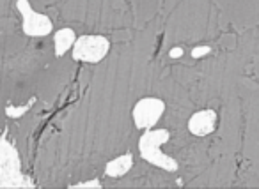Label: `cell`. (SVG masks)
<instances>
[{"instance_id": "5", "label": "cell", "mask_w": 259, "mask_h": 189, "mask_svg": "<svg viewBox=\"0 0 259 189\" xmlns=\"http://www.w3.org/2000/svg\"><path fill=\"white\" fill-rule=\"evenodd\" d=\"M130 166V157H119V159L112 161V163H108L107 166V173L112 175V177H117V175H122L126 170H128Z\"/></svg>"}, {"instance_id": "2", "label": "cell", "mask_w": 259, "mask_h": 189, "mask_svg": "<svg viewBox=\"0 0 259 189\" xmlns=\"http://www.w3.org/2000/svg\"><path fill=\"white\" fill-rule=\"evenodd\" d=\"M108 43L105 37L101 36H82L76 39L75 46H73V58L75 60L89 62V64H96L107 55Z\"/></svg>"}, {"instance_id": "1", "label": "cell", "mask_w": 259, "mask_h": 189, "mask_svg": "<svg viewBox=\"0 0 259 189\" xmlns=\"http://www.w3.org/2000/svg\"><path fill=\"white\" fill-rule=\"evenodd\" d=\"M16 9L22 13L23 32L30 37H43L54 30L52 20L47 15H39L30 8L29 0H16Z\"/></svg>"}, {"instance_id": "6", "label": "cell", "mask_w": 259, "mask_h": 189, "mask_svg": "<svg viewBox=\"0 0 259 189\" xmlns=\"http://www.w3.org/2000/svg\"><path fill=\"white\" fill-rule=\"evenodd\" d=\"M36 103V99H30L29 101V104H25V106H8L6 108V115H8V117H11V118H18V117H22L23 113H27V111L30 110V106H32V104Z\"/></svg>"}, {"instance_id": "4", "label": "cell", "mask_w": 259, "mask_h": 189, "mask_svg": "<svg viewBox=\"0 0 259 189\" xmlns=\"http://www.w3.org/2000/svg\"><path fill=\"white\" fill-rule=\"evenodd\" d=\"M76 43V36L73 29H59L54 34V48L55 57H62L69 48H73Z\"/></svg>"}, {"instance_id": "3", "label": "cell", "mask_w": 259, "mask_h": 189, "mask_svg": "<svg viewBox=\"0 0 259 189\" xmlns=\"http://www.w3.org/2000/svg\"><path fill=\"white\" fill-rule=\"evenodd\" d=\"M0 177H2V187L16 185L15 178H22L18 154L6 140H0Z\"/></svg>"}, {"instance_id": "7", "label": "cell", "mask_w": 259, "mask_h": 189, "mask_svg": "<svg viewBox=\"0 0 259 189\" xmlns=\"http://www.w3.org/2000/svg\"><path fill=\"white\" fill-rule=\"evenodd\" d=\"M73 189H80V187H100V184H98V180H91V182H85V184H75L71 185Z\"/></svg>"}]
</instances>
